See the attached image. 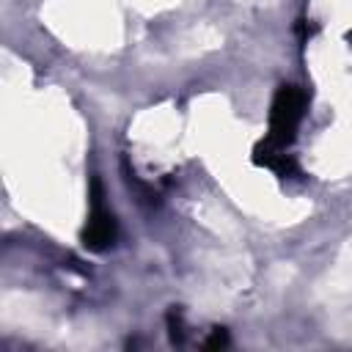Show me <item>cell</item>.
Here are the masks:
<instances>
[{
  "label": "cell",
  "mask_w": 352,
  "mask_h": 352,
  "mask_svg": "<svg viewBox=\"0 0 352 352\" xmlns=\"http://www.w3.org/2000/svg\"><path fill=\"white\" fill-rule=\"evenodd\" d=\"M305 91L297 85H280L272 96V107H270V140L275 146H289L297 138V126L302 121L305 113Z\"/></svg>",
  "instance_id": "obj_1"
},
{
  "label": "cell",
  "mask_w": 352,
  "mask_h": 352,
  "mask_svg": "<svg viewBox=\"0 0 352 352\" xmlns=\"http://www.w3.org/2000/svg\"><path fill=\"white\" fill-rule=\"evenodd\" d=\"M116 236H118L116 217H113V212H107L102 206V182L94 179L91 182V214L82 228V245L94 253H102L116 245Z\"/></svg>",
  "instance_id": "obj_2"
},
{
  "label": "cell",
  "mask_w": 352,
  "mask_h": 352,
  "mask_svg": "<svg viewBox=\"0 0 352 352\" xmlns=\"http://www.w3.org/2000/svg\"><path fill=\"white\" fill-rule=\"evenodd\" d=\"M253 162L261 165V168H270L275 176L280 179H292V176H300V168H297V160L292 154H286L283 146H275L270 138L258 140L256 148H253Z\"/></svg>",
  "instance_id": "obj_3"
},
{
  "label": "cell",
  "mask_w": 352,
  "mask_h": 352,
  "mask_svg": "<svg viewBox=\"0 0 352 352\" xmlns=\"http://www.w3.org/2000/svg\"><path fill=\"white\" fill-rule=\"evenodd\" d=\"M168 336H170L173 344H182V338H184V319H182L179 308L168 311Z\"/></svg>",
  "instance_id": "obj_4"
},
{
  "label": "cell",
  "mask_w": 352,
  "mask_h": 352,
  "mask_svg": "<svg viewBox=\"0 0 352 352\" xmlns=\"http://www.w3.org/2000/svg\"><path fill=\"white\" fill-rule=\"evenodd\" d=\"M226 344H228V333L223 327H214L212 336L206 338V346H226Z\"/></svg>",
  "instance_id": "obj_5"
},
{
  "label": "cell",
  "mask_w": 352,
  "mask_h": 352,
  "mask_svg": "<svg viewBox=\"0 0 352 352\" xmlns=\"http://www.w3.org/2000/svg\"><path fill=\"white\" fill-rule=\"evenodd\" d=\"M346 38H349V41H352V33H349V36H346Z\"/></svg>",
  "instance_id": "obj_6"
}]
</instances>
